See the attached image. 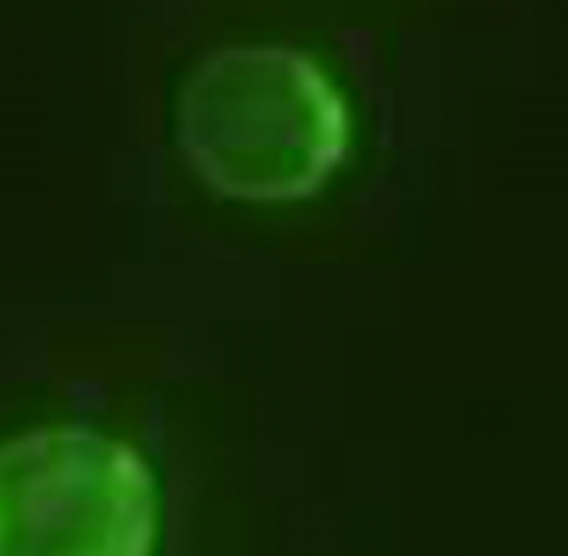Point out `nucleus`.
Returning a JSON list of instances; mask_svg holds the SVG:
<instances>
[{"mask_svg": "<svg viewBox=\"0 0 568 556\" xmlns=\"http://www.w3.org/2000/svg\"><path fill=\"white\" fill-rule=\"evenodd\" d=\"M162 491L125 436L33 424L0 436V556H154Z\"/></svg>", "mask_w": 568, "mask_h": 556, "instance_id": "2", "label": "nucleus"}, {"mask_svg": "<svg viewBox=\"0 0 568 556\" xmlns=\"http://www.w3.org/2000/svg\"><path fill=\"white\" fill-rule=\"evenodd\" d=\"M174 138L212 195L257 208L300 204L348 162L353 109L312 50L233 42L207 50L183 75Z\"/></svg>", "mask_w": 568, "mask_h": 556, "instance_id": "1", "label": "nucleus"}]
</instances>
